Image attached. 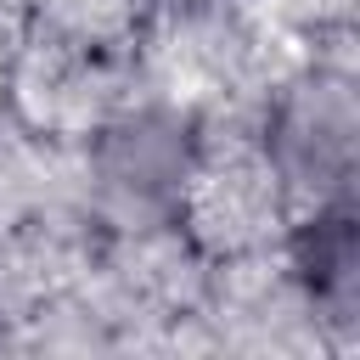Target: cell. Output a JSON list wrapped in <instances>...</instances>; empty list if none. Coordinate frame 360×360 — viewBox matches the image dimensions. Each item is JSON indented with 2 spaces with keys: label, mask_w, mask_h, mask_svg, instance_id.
Listing matches in <instances>:
<instances>
[{
  "label": "cell",
  "mask_w": 360,
  "mask_h": 360,
  "mask_svg": "<svg viewBox=\"0 0 360 360\" xmlns=\"http://www.w3.org/2000/svg\"><path fill=\"white\" fill-rule=\"evenodd\" d=\"M264 174L281 202H321L354 180V90L338 68H309L281 84L264 112Z\"/></svg>",
  "instance_id": "6da1fadb"
},
{
  "label": "cell",
  "mask_w": 360,
  "mask_h": 360,
  "mask_svg": "<svg viewBox=\"0 0 360 360\" xmlns=\"http://www.w3.org/2000/svg\"><path fill=\"white\" fill-rule=\"evenodd\" d=\"M202 169V124L186 107H129L90 141L96 197L124 219L174 214Z\"/></svg>",
  "instance_id": "7a4b0ae2"
},
{
  "label": "cell",
  "mask_w": 360,
  "mask_h": 360,
  "mask_svg": "<svg viewBox=\"0 0 360 360\" xmlns=\"http://www.w3.org/2000/svg\"><path fill=\"white\" fill-rule=\"evenodd\" d=\"M287 270L304 292V304L321 321L354 326L360 304V225H354V197H321L304 202V214L287 231Z\"/></svg>",
  "instance_id": "3957f363"
},
{
  "label": "cell",
  "mask_w": 360,
  "mask_h": 360,
  "mask_svg": "<svg viewBox=\"0 0 360 360\" xmlns=\"http://www.w3.org/2000/svg\"><path fill=\"white\" fill-rule=\"evenodd\" d=\"M163 11H180V17H208V11H219V6H231V0H158Z\"/></svg>",
  "instance_id": "277c9868"
}]
</instances>
